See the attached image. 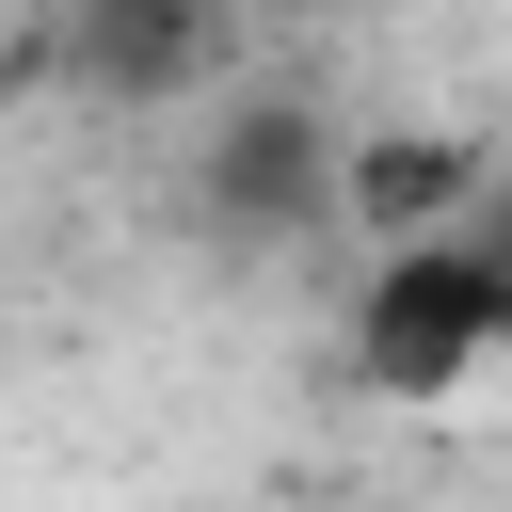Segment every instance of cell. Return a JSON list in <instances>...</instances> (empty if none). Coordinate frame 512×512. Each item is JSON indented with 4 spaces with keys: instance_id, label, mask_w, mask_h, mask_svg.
Instances as JSON below:
<instances>
[{
    "instance_id": "obj_1",
    "label": "cell",
    "mask_w": 512,
    "mask_h": 512,
    "mask_svg": "<svg viewBox=\"0 0 512 512\" xmlns=\"http://www.w3.org/2000/svg\"><path fill=\"white\" fill-rule=\"evenodd\" d=\"M480 368H512V256H480L464 224L368 240V272H352V384L432 416V400H464Z\"/></svg>"
},
{
    "instance_id": "obj_2",
    "label": "cell",
    "mask_w": 512,
    "mask_h": 512,
    "mask_svg": "<svg viewBox=\"0 0 512 512\" xmlns=\"http://www.w3.org/2000/svg\"><path fill=\"white\" fill-rule=\"evenodd\" d=\"M240 64V0H48V80L96 112H176Z\"/></svg>"
},
{
    "instance_id": "obj_3",
    "label": "cell",
    "mask_w": 512,
    "mask_h": 512,
    "mask_svg": "<svg viewBox=\"0 0 512 512\" xmlns=\"http://www.w3.org/2000/svg\"><path fill=\"white\" fill-rule=\"evenodd\" d=\"M336 112L304 96H224L208 112V160H192V208L224 240H336Z\"/></svg>"
},
{
    "instance_id": "obj_4",
    "label": "cell",
    "mask_w": 512,
    "mask_h": 512,
    "mask_svg": "<svg viewBox=\"0 0 512 512\" xmlns=\"http://www.w3.org/2000/svg\"><path fill=\"white\" fill-rule=\"evenodd\" d=\"M480 160L496 144H448V128H352L336 144V240H432V224H464Z\"/></svg>"
},
{
    "instance_id": "obj_5",
    "label": "cell",
    "mask_w": 512,
    "mask_h": 512,
    "mask_svg": "<svg viewBox=\"0 0 512 512\" xmlns=\"http://www.w3.org/2000/svg\"><path fill=\"white\" fill-rule=\"evenodd\" d=\"M464 240H480V256H512V160H480V192H464Z\"/></svg>"
}]
</instances>
